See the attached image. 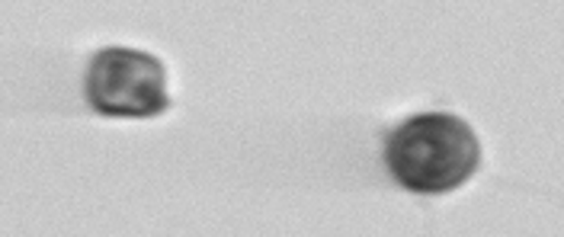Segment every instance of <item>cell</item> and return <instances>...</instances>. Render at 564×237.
Masks as SVG:
<instances>
[{
    "label": "cell",
    "mask_w": 564,
    "mask_h": 237,
    "mask_svg": "<svg viewBox=\"0 0 564 237\" xmlns=\"http://www.w3.org/2000/svg\"><path fill=\"white\" fill-rule=\"evenodd\" d=\"M386 168L417 196H446L481 168V141L456 112H421L391 129Z\"/></svg>",
    "instance_id": "1"
},
{
    "label": "cell",
    "mask_w": 564,
    "mask_h": 237,
    "mask_svg": "<svg viewBox=\"0 0 564 237\" xmlns=\"http://www.w3.org/2000/svg\"><path fill=\"white\" fill-rule=\"evenodd\" d=\"M84 94L104 119H154L171 106L164 62L126 45H109L90 58Z\"/></svg>",
    "instance_id": "2"
}]
</instances>
